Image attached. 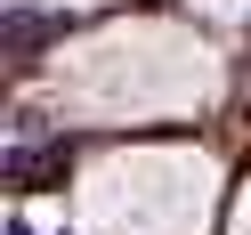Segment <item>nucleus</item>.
I'll use <instances>...</instances> for the list:
<instances>
[{"instance_id":"1","label":"nucleus","mask_w":251,"mask_h":235,"mask_svg":"<svg viewBox=\"0 0 251 235\" xmlns=\"http://www.w3.org/2000/svg\"><path fill=\"white\" fill-rule=\"evenodd\" d=\"M243 235H251V195H243Z\"/></svg>"}]
</instances>
